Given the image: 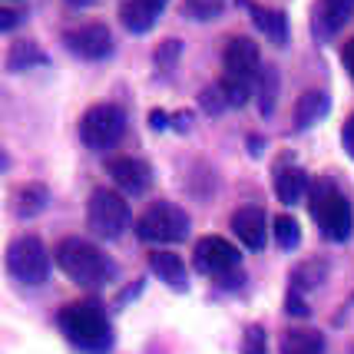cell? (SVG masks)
I'll list each match as a JSON object with an SVG mask.
<instances>
[{
  "label": "cell",
  "instance_id": "6da1fadb",
  "mask_svg": "<svg viewBox=\"0 0 354 354\" xmlns=\"http://www.w3.org/2000/svg\"><path fill=\"white\" fill-rule=\"evenodd\" d=\"M57 324L66 341L83 354H106L113 348V328L106 311L96 301H73L57 315Z\"/></svg>",
  "mask_w": 354,
  "mask_h": 354
},
{
  "label": "cell",
  "instance_id": "7a4b0ae2",
  "mask_svg": "<svg viewBox=\"0 0 354 354\" xmlns=\"http://www.w3.org/2000/svg\"><path fill=\"white\" fill-rule=\"evenodd\" d=\"M53 262L60 265V272L77 285L96 288V285H106L113 278V262L100 248L86 242V239H63L53 248Z\"/></svg>",
  "mask_w": 354,
  "mask_h": 354
},
{
  "label": "cell",
  "instance_id": "3957f363",
  "mask_svg": "<svg viewBox=\"0 0 354 354\" xmlns=\"http://www.w3.org/2000/svg\"><path fill=\"white\" fill-rule=\"evenodd\" d=\"M308 209L311 218L318 222L324 239L331 242H344L354 229V212H351V202L344 199L338 185L331 179H315L308 189Z\"/></svg>",
  "mask_w": 354,
  "mask_h": 354
},
{
  "label": "cell",
  "instance_id": "277c9868",
  "mask_svg": "<svg viewBox=\"0 0 354 354\" xmlns=\"http://www.w3.org/2000/svg\"><path fill=\"white\" fill-rule=\"evenodd\" d=\"M136 235L149 245H172L189 235V212L172 202H153L136 218Z\"/></svg>",
  "mask_w": 354,
  "mask_h": 354
},
{
  "label": "cell",
  "instance_id": "5b68a950",
  "mask_svg": "<svg viewBox=\"0 0 354 354\" xmlns=\"http://www.w3.org/2000/svg\"><path fill=\"white\" fill-rule=\"evenodd\" d=\"M7 272L20 281V285H44L50 278V252L37 235H24L14 239L7 248Z\"/></svg>",
  "mask_w": 354,
  "mask_h": 354
},
{
  "label": "cell",
  "instance_id": "8992f818",
  "mask_svg": "<svg viewBox=\"0 0 354 354\" xmlns=\"http://www.w3.org/2000/svg\"><path fill=\"white\" fill-rule=\"evenodd\" d=\"M86 222L96 235L103 239H116L129 229V202L123 199V192L113 189H93L90 202H86Z\"/></svg>",
  "mask_w": 354,
  "mask_h": 354
},
{
  "label": "cell",
  "instance_id": "52a82bcc",
  "mask_svg": "<svg viewBox=\"0 0 354 354\" xmlns=\"http://www.w3.org/2000/svg\"><path fill=\"white\" fill-rule=\"evenodd\" d=\"M123 129H126V116L123 109L113 106V103H96L80 120V139H83L86 149H109V146H116L120 136H123Z\"/></svg>",
  "mask_w": 354,
  "mask_h": 354
},
{
  "label": "cell",
  "instance_id": "ba28073f",
  "mask_svg": "<svg viewBox=\"0 0 354 354\" xmlns=\"http://www.w3.org/2000/svg\"><path fill=\"white\" fill-rule=\"evenodd\" d=\"M196 268L202 275L229 278L239 268V252L222 235H205V239L196 242Z\"/></svg>",
  "mask_w": 354,
  "mask_h": 354
},
{
  "label": "cell",
  "instance_id": "9c48e42d",
  "mask_svg": "<svg viewBox=\"0 0 354 354\" xmlns=\"http://www.w3.org/2000/svg\"><path fill=\"white\" fill-rule=\"evenodd\" d=\"M222 63H225V73L229 77H239L245 83H259V73H262V53H259V44L248 40V37H232L225 50H222Z\"/></svg>",
  "mask_w": 354,
  "mask_h": 354
},
{
  "label": "cell",
  "instance_id": "30bf717a",
  "mask_svg": "<svg viewBox=\"0 0 354 354\" xmlns=\"http://www.w3.org/2000/svg\"><path fill=\"white\" fill-rule=\"evenodd\" d=\"M106 172L109 179L120 185V192H126V196H142L153 185V169L139 156H109Z\"/></svg>",
  "mask_w": 354,
  "mask_h": 354
},
{
  "label": "cell",
  "instance_id": "8fae6325",
  "mask_svg": "<svg viewBox=\"0 0 354 354\" xmlns=\"http://www.w3.org/2000/svg\"><path fill=\"white\" fill-rule=\"evenodd\" d=\"M66 46L83 60H106L113 53V33L106 24H80L77 30L66 33Z\"/></svg>",
  "mask_w": 354,
  "mask_h": 354
},
{
  "label": "cell",
  "instance_id": "7c38bea8",
  "mask_svg": "<svg viewBox=\"0 0 354 354\" xmlns=\"http://www.w3.org/2000/svg\"><path fill=\"white\" fill-rule=\"evenodd\" d=\"M354 0H318L311 10V30L318 40H331L335 33L351 20Z\"/></svg>",
  "mask_w": 354,
  "mask_h": 354
},
{
  "label": "cell",
  "instance_id": "4fadbf2b",
  "mask_svg": "<svg viewBox=\"0 0 354 354\" xmlns=\"http://www.w3.org/2000/svg\"><path fill=\"white\" fill-rule=\"evenodd\" d=\"M265 212L259 205H242L232 212V232L248 252H262L265 248Z\"/></svg>",
  "mask_w": 354,
  "mask_h": 354
},
{
  "label": "cell",
  "instance_id": "5bb4252c",
  "mask_svg": "<svg viewBox=\"0 0 354 354\" xmlns=\"http://www.w3.org/2000/svg\"><path fill=\"white\" fill-rule=\"evenodd\" d=\"M169 0H120V20L129 33H146L156 27Z\"/></svg>",
  "mask_w": 354,
  "mask_h": 354
},
{
  "label": "cell",
  "instance_id": "9a60e30c",
  "mask_svg": "<svg viewBox=\"0 0 354 354\" xmlns=\"http://www.w3.org/2000/svg\"><path fill=\"white\" fill-rule=\"evenodd\" d=\"M331 109V96L324 90H305L298 100H295V109H292V120H295V129H311L318 126L328 116Z\"/></svg>",
  "mask_w": 354,
  "mask_h": 354
},
{
  "label": "cell",
  "instance_id": "2e32d148",
  "mask_svg": "<svg viewBox=\"0 0 354 354\" xmlns=\"http://www.w3.org/2000/svg\"><path fill=\"white\" fill-rule=\"evenodd\" d=\"M149 272H153L159 281H166L169 288H176V292H185V285H189V278H185V265L183 259L176 255V252H149Z\"/></svg>",
  "mask_w": 354,
  "mask_h": 354
},
{
  "label": "cell",
  "instance_id": "e0dca14e",
  "mask_svg": "<svg viewBox=\"0 0 354 354\" xmlns=\"http://www.w3.org/2000/svg\"><path fill=\"white\" fill-rule=\"evenodd\" d=\"M305 192H308V179H305V172L298 169V166H278L275 172V196L285 205H298V202L305 199Z\"/></svg>",
  "mask_w": 354,
  "mask_h": 354
},
{
  "label": "cell",
  "instance_id": "ac0fdd59",
  "mask_svg": "<svg viewBox=\"0 0 354 354\" xmlns=\"http://www.w3.org/2000/svg\"><path fill=\"white\" fill-rule=\"evenodd\" d=\"M248 10H252V24L275 46H281L288 40V17L281 10H275V7H255V3H248Z\"/></svg>",
  "mask_w": 354,
  "mask_h": 354
},
{
  "label": "cell",
  "instance_id": "d6986e66",
  "mask_svg": "<svg viewBox=\"0 0 354 354\" xmlns=\"http://www.w3.org/2000/svg\"><path fill=\"white\" fill-rule=\"evenodd\" d=\"M281 354H324V338L315 328H292L281 335Z\"/></svg>",
  "mask_w": 354,
  "mask_h": 354
},
{
  "label": "cell",
  "instance_id": "ffe728a7",
  "mask_svg": "<svg viewBox=\"0 0 354 354\" xmlns=\"http://www.w3.org/2000/svg\"><path fill=\"white\" fill-rule=\"evenodd\" d=\"M46 205H50V192H46L44 183H30L17 192V216H24V218L40 216Z\"/></svg>",
  "mask_w": 354,
  "mask_h": 354
},
{
  "label": "cell",
  "instance_id": "44dd1931",
  "mask_svg": "<svg viewBox=\"0 0 354 354\" xmlns=\"http://www.w3.org/2000/svg\"><path fill=\"white\" fill-rule=\"evenodd\" d=\"M46 53L33 40H17L10 50H7V66L10 70H30V66H44Z\"/></svg>",
  "mask_w": 354,
  "mask_h": 354
},
{
  "label": "cell",
  "instance_id": "7402d4cb",
  "mask_svg": "<svg viewBox=\"0 0 354 354\" xmlns=\"http://www.w3.org/2000/svg\"><path fill=\"white\" fill-rule=\"evenodd\" d=\"M218 90H222V96H225V103H229V106H245L255 86H252V83H245V80L229 77V73H225V77L218 80Z\"/></svg>",
  "mask_w": 354,
  "mask_h": 354
},
{
  "label": "cell",
  "instance_id": "603a6c76",
  "mask_svg": "<svg viewBox=\"0 0 354 354\" xmlns=\"http://www.w3.org/2000/svg\"><path fill=\"white\" fill-rule=\"evenodd\" d=\"M324 278V262H308L301 268H295L292 275V288L295 292H308V288H318Z\"/></svg>",
  "mask_w": 354,
  "mask_h": 354
},
{
  "label": "cell",
  "instance_id": "cb8c5ba5",
  "mask_svg": "<svg viewBox=\"0 0 354 354\" xmlns=\"http://www.w3.org/2000/svg\"><path fill=\"white\" fill-rule=\"evenodd\" d=\"M272 229H275V242H278V248H285V252H288V248H295L298 242H301V225H298V222H295L292 216H278Z\"/></svg>",
  "mask_w": 354,
  "mask_h": 354
},
{
  "label": "cell",
  "instance_id": "d4e9b609",
  "mask_svg": "<svg viewBox=\"0 0 354 354\" xmlns=\"http://www.w3.org/2000/svg\"><path fill=\"white\" fill-rule=\"evenodd\" d=\"M275 90H278V77L272 66H262V73H259V106L262 113H272L275 106Z\"/></svg>",
  "mask_w": 354,
  "mask_h": 354
},
{
  "label": "cell",
  "instance_id": "484cf974",
  "mask_svg": "<svg viewBox=\"0 0 354 354\" xmlns=\"http://www.w3.org/2000/svg\"><path fill=\"white\" fill-rule=\"evenodd\" d=\"M179 53H183V40L169 37V40H162V44L156 46L153 60H156V66H159L162 73H169L172 66H176V60H179Z\"/></svg>",
  "mask_w": 354,
  "mask_h": 354
},
{
  "label": "cell",
  "instance_id": "4316f807",
  "mask_svg": "<svg viewBox=\"0 0 354 354\" xmlns=\"http://www.w3.org/2000/svg\"><path fill=\"white\" fill-rule=\"evenodd\" d=\"M225 7V0H185V10L196 20H216Z\"/></svg>",
  "mask_w": 354,
  "mask_h": 354
},
{
  "label": "cell",
  "instance_id": "83f0119b",
  "mask_svg": "<svg viewBox=\"0 0 354 354\" xmlns=\"http://www.w3.org/2000/svg\"><path fill=\"white\" fill-rule=\"evenodd\" d=\"M199 106L205 109V113H212V116H218V113L229 109L225 96H222V90H218V83H212V86H205V90L199 93Z\"/></svg>",
  "mask_w": 354,
  "mask_h": 354
},
{
  "label": "cell",
  "instance_id": "f1b7e54d",
  "mask_svg": "<svg viewBox=\"0 0 354 354\" xmlns=\"http://www.w3.org/2000/svg\"><path fill=\"white\" fill-rule=\"evenodd\" d=\"M242 354H265V328L262 324H248L242 335Z\"/></svg>",
  "mask_w": 354,
  "mask_h": 354
},
{
  "label": "cell",
  "instance_id": "f546056e",
  "mask_svg": "<svg viewBox=\"0 0 354 354\" xmlns=\"http://www.w3.org/2000/svg\"><path fill=\"white\" fill-rule=\"evenodd\" d=\"M285 308H288V315H295V318H305V315H308L305 298H301V292H295V288H288V295H285Z\"/></svg>",
  "mask_w": 354,
  "mask_h": 354
},
{
  "label": "cell",
  "instance_id": "4dcf8cb0",
  "mask_svg": "<svg viewBox=\"0 0 354 354\" xmlns=\"http://www.w3.org/2000/svg\"><path fill=\"white\" fill-rule=\"evenodd\" d=\"M341 142H344V149H348V156L354 159V113L348 116V123H344V129H341Z\"/></svg>",
  "mask_w": 354,
  "mask_h": 354
},
{
  "label": "cell",
  "instance_id": "1f68e13d",
  "mask_svg": "<svg viewBox=\"0 0 354 354\" xmlns=\"http://www.w3.org/2000/svg\"><path fill=\"white\" fill-rule=\"evenodd\" d=\"M341 60H344V66H348V73H351V80H354V40H348V44H344V50H341Z\"/></svg>",
  "mask_w": 354,
  "mask_h": 354
},
{
  "label": "cell",
  "instance_id": "d6a6232c",
  "mask_svg": "<svg viewBox=\"0 0 354 354\" xmlns=\"http://www.w3.org/2000/svg\"><path fill=\"white\" fill-rule=\"evenodd\" d=\"M149 126H153V129H166V113H162V109H153V113H149Z\"/></svg>",
  "mask_w": 354,
  "mask_h": 354
},
{
  "label": "cell",
  "instance_id": "836d02e7",
  "mask_svg": "<svg viewBox=\"0 0 354 354\" xmlns=\"http://www.w3.org/2000/svg\"><path fill=\"white\" fill-rule=\"evenodd\" d=\"M17 20H20V14H17V10H3V17H0V27H3V30H10Z\"/></svg>",
  "mask_w": 354,
  "mask_h": 354
},
{
  "label": "cell",
  "instance_id": "e575fe53",
  "mask_svg": "<svg viewBox=\"0 0 354 354\" xmlns=\"http://www.w3.org/2000/svg\"><path fill=\"white\" fill-rule=\"evenodd\" d=\"M66 3H73V7H90L93 0H66Z\"/></svg>",
  "mask_w": 354,
  "mask_h": 354
}]
</instances>
